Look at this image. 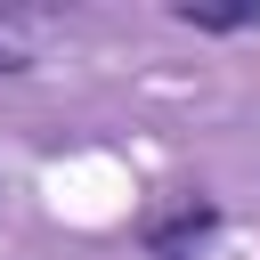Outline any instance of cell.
<instances>
[{
    "label": "cell",
    "mask_w": 260,
    "mask_h": 260,
    "mask_svg": "<svg viewBox=\"0 0 260 260\" xmlns=\"http://www.w3.org/2000/svg\"><path fill=\"white\" fill-rule=\"evenodd\" d=\"M179 24H195V32H244V24H260V0H179Z\"/></svg>",
    "instance_id": "6da1fadb"
},
{
    "label": "cell",
    "mask_w": 260,
    "mask_h": 260,
    "mask_svg": "<svg viewBox=\"0 0 260 260\" xmlns=\"http://www.w3.org/2000/svg\"><path fill=\"white\" fill-rule=\"evenodd\" d=\"M203 228H211V203H179L171 219H154V252H187Z\"/></svg>",
    "instance_id": "7a4b0ae2"
},
{
    "label": "cell",
    "mask_w": 260,
    "mask_h": 260,
    "mask_svg": "<svg viewBox=\"0 0 260 260\" xmlns=\"http://www.w3.org/2000/svg\"><path fill=\"white\" fill-rule=\"evenodd\" d=\"M0 73H16V57H0Z\"/></svg>",
    "instance_id": "3957f363"
}]
</instances>
